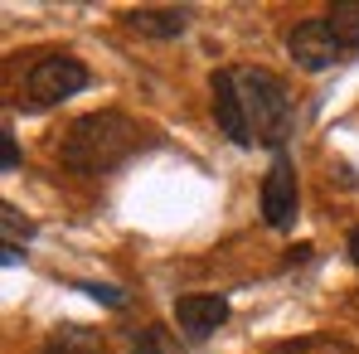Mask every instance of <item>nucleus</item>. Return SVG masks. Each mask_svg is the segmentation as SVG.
<instances>
[{"label": "nucleus", "instance_id": "nucleus-1", "mask_svg": "<svg viewBox=\"0 0 359 354\" xmlns=\"http://www.w3.org/2000/svg\"><path fill=\"white\" fill-rule=\"evenodd\" d=\"M136 151V121L121 112H88L68 126L59 161L73 175H107Z\"/></svg>", "mask_w": 359, "mask_h": 354}, {"label": "nucleus", "instance_id": "nucleus-2", "mask_svg": "<svg viewBox=\"0 0 359 354\" xmlns=\"http://www.w3.org/2000/svg\"><path fill=\"white\" fill-rule=\"evenodd\" d=\"M238 93H243V107H248V126H252V141L282 151V141L292 136V97L282 88L277 73L267 68H238Z\"/></svg>", "mask_w": 359, "mask_h": 354}, {"label": "nucleus", "instance_id": "nucleus-3", "mask_svg": "<svg viewBox=\"0 0 359 354\" xmlns=\"http://www.w3.org/2000/svg\"><path fill=\"white\" fill-rule=\"evenodd\" d=\"M88 83H93V73H88L78 59H68V54H49V59H39L29 73H25V93H29L34 107H54V102H63V97L83 93Z\"/></svg>", "mask_w": 359, "mask_h": 354}, {"label": "nucleus", "instance_id": "nucleus-4", "mask_svg": "<svg viewBox=\"0 0 359 354\" xmlns=\"http://www.w3.org/2000/svg\"><path fill=\"white\" fill-rule=\"evenodd\" d=\"M262 219H267V229H292V219H297V165L287 151H277L262 175Z\"/></svg>", "mask_w": 359, "mask_h": 354}, {"label": "nucleus", "instance_id": "nucleus-5", "mask_svg": "<svg viewBox=\"0 0 359 354\" xmlns=\"http://www.w3.org/2000/svg\"><path fill=\"white\" fill-rule=\"evenodd\" d=\"M209 107H214L219 131H224L233 146H252V126H248V107H243L238 73H233V68H219V73L209 78Z\"/></svg>", "mask_w": 359, "mask_h": 354}, {"label": "nucleus", "instance_id": "nucleus-6", "mask_svg": "<svg viewBox=\"0 0 359 354\" xmlns=\"http://www.w3.org/2000/svg\"><path fill=\"white\" fill-rule=\"evenodd\" d=\"M287 54L306 68V73H325L330 63H340V39L330 34V25H325V15H316V20H301L297 29L287 34Z\"/></svg>", "mask_w": 359, "mask_h": 354}, {"label": "nucleus", "instance_id": "nucleus-7", "mask_svg": "<svg viewBox=\"0 0 359 354\" xmlns=\"http://www.w3.org/2000/svg\"><path fill=\"white\" fill-rule=\"evenodd\" d=\"M175 320H180V330L189 335V340H209L224 320H229V301L224 296H180L175 301Z\"/></svg>", "mask_w": 359, "mask_h": 354}, {"label": "nucleus", "instance_id": "nucleus-8", "mask_svg": "<svg viewBox=\"0 0 359 354\" xmlns=\"http://www.w3.org/2000/svg\"><path fill=\"white\" fill-rule=\"evenodd\" d=\"M126 25L136 34H151V39H180L184 25H189V10L175 5H161V10H126Z\"/></svg>", "mask_w": 359, "mask_h": 354}, {"label": "nucleus", "instance_id": "nucleus-9", "mask_svg": "<svg viewBox=\"0 0 359 354\" xmlns=\"http://www.w3.org/2000/svg\"><path fill=\"white\" fill-rule=\"evenodd\" d=\"M325 25H330V34L340 39L345 54H359V0H335L325 10Z\"/></svg>", "mask_w": 359, "mask_h": 354}, {"label": "nucleus", "instance_id": "nucleus-10", "mask_svg": "<svg viewBox=\"0 0 359 354\" xmlns=\"http://www.w3.org/2000/svg\"><path fill=\"white\" fill-rule=\"evenodd\" d=\"M39 354H102V335L97 330H83V325H63Z\"/></svg>", "mask_w": 359, "mask_h": 354}, {"label": "nucleus", "instance_id": "nucleus-11", "mask_svg": "<svg viewBox=\"0 0 359 354\" xmlns=\"http://www.w3.org/2000/svg\"><path fill=\"white\" fill-rule=\"evenodd\" d=\"M131 354H184V345H180L165 325H141L131 335Z\"/></svg>", "mask_w": 359, "mask_h": 354}, {"label": "nucleus", "instance_id": "nucleus-12", "mask_svg": "<svg viewBox=\"0 0 359 354\" xmlns=\"http://www.w3.org/2000/svg\"><path fill=\"white\" fill-rule=\"evenodd\" d=\"M0 229H5V247H15V238L25 243V238H34V224L29 219H20V209L15 204H0Z\"/></svg>", "mask_w": 359, "mask_h": 354}, {"label": "nucleus", "instance_id": "nucleus-13", "mask_svg": "<svg viewBox=\"0 0 359 354\" xmlns=\"http://www.w3.org/2000/svg\"><path fill=\"white\" fill-rule=\"evenodd\" d=\"M78 292H88L93 301H102V306H112V311H121V306H126V296H121L117 287H97V282H83Z\"/></svg>", "mask_w": 359, "mask_h": 354}, {"label": "nucleus", "instance_id": "nucleus-14", "mask_svg": "<svg viewBox=\"0 0 359 354\" xmlns=\"http://www.w3.org/2000/svg\"><path fill=\"white\" fill-rule=\"evenodd\" d=\"M15 165H20V146L10 131H0V170H15Z\"/></svg>", "mask_w": 359, "mask_h": 354}, {"label": "nucleus", "instance_id": "nucleus-15", "mask_svg": "<svg viewBox=\"0 0 359 354\" xmlns=\"http://www.w3.org/2000/svg\"><path fill=\"white\" fill-rule=\"evenodd\" d=\"M345 252H350V262L359 267V229H350V238H345Z\"/></svg>", "mask_w": 359, "mask_h": 354}, {"label": "nucleus", "instance_id": "nucleus-16", "mask_svg": "<svg viewBox=\"0 0 359 354\" xmlns=\"http://www.w3.org/2000/svg\"><path fill=\"white\" fill-rule=\"evenodd\" d=\"M20 257H25V252H20V247H0V262H5V267H15V262H20Z\"/></svg>", "mask_w": 359, "mask_h": 354}, {"label": "nucleus", "instance_id": "nucleus-17", "mask_svg": "<svg viewBox=\"0 0 359 354\" xmlns=\"http://www.w3.org/2000/svg\"><path fill=\"white\" fill-rule=\"evenodd\" d=\"M320 354H355V350H345V345H330V350H320Z\"/></svg>", "mask_w": 359, "mask_h": 354}]
</instances>
